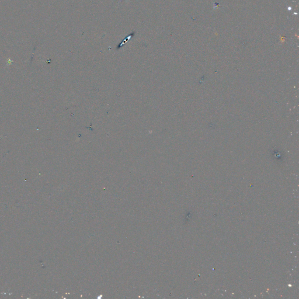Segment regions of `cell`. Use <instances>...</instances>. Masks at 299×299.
Returning a JSON list of instances; mask_svg holds the SVG:
<instances>
[{"label": "cell", "instance_id": "cell-1", "mask_svg": "<svg viewBox=\"0 0 299 299\" xmlns=\"http://www.w3.org/2000/svg\"></svg>", "mask_w": 299, "mask_h": 299}]
</instances>
